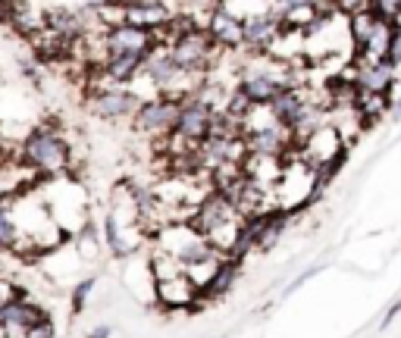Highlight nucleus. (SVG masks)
<instances>
[{"mask_svg":"<svg viewBox=\"0 0 401 338\" xmlns=\"http://www.w3.org/2000/svg\"><path fill=\"white\" fill-rule=\"evenodd\" d=\"M16 295H26V291H22L16 282H10V279H0V307L7 304V301H13Z\"/></svg>","mask_w":401,"mask_h":338,"instance_id":"obj_20","label":"nucleus"},{"mask_svg":"<svg viewBox=\"0 0 401 338\" xmlns=\"http://www.w3.org/2000/svg\"><path fill=\"white\" fill-rule=\"evenodd\" d=\"M19 241H22V232L13 219V207H10L0 213V250L16 254V250H19Z\"/></svg>","mask_w":401,"mask_h":338,"instance_id":"obj_15","label":"nucleus"},{"mask_svg":"<svg viewBox=\"0 0 401 338\" xmlns=\"http://www.w3.org/2000/svg\"><path fill=\"white\" fill-rule=\"evenodd\" d=\"M154 298L164 307H195L197 304V285L185 272L160 276L154 282Z\"/></svg>","mask_w":401,"mask_h":338,"instance_id":"obj_12","label":"nucleus"},{"mask_svg":"<svg viewBox=\"0 0 401 338\" xmlns=\"http://www.w3.org/2000/svg\"><path fill=\"white\" fill-rule=\"evenodd\" d=\"M3 163H7V144L0 141V166H3Z\"/></svg>","mask_w":401,"mask_h":338,"instance_id":"obj_26","label":"nucleus"},{"mask_svg":"<svg viewBox=\"0 0 401 338\" xmlns=\"http://www.w3.org/2000/svg\"><path fill=\"white\" fill-rule=\"evenodd\" d=\"M392 119H401V97L395 101V110H392Z\"/></svg>","mask_w":401,"mask_h":338,"instance_id":"obj_25","label":"nucleus"},{"mask_svg":"<svg viewBox=\"0 0 401 338\" xmlns=\"http://www.w3.org/2000/svg\"><path fill=\"white\" fill-rule=\"evenodd\" d=\"M116 3H123V0H82V7L88 10V13H104V10L116 7Z\"/></svg>","mask_w":401,"mask_h":338,"instance_id":"obj_21","label":"nucleus"},{"mask_svg":"<svg viewBox=\"0 0 401 338\" xmlns=\"http://www.w3.org/2000/svg\"><path fill=\"white\" fill-rule=\"evenodd\" d=\"M213 110H217V107H213L204 95H185V97H179V113H176V122H173L170 138L185 141L191 148V154H195L197 141H204V138L211 135Z\"/></svg>","mask_w":401,"mask_h":338,"instance_id":"obj_4","label":"nucleus"},{"mask_svg":"<svg viewBox=\"0 0 401 338\" xmlns=\"http://www.w3.org/2000/svg\"><path fill=\"white\" fill-rule=\"evenodd\" d=\"M354 88L358 91H367V95H389L395 81V66L389 60H364V63H354Z\"/></svg>","mask_w":401,"mask_h":338,"instance_id":"obj_11","label":"nucleus"},{"mask_svg":"<svg viewBox=\"0 0 401 338\" xmlns=\"http://www.w3.org/2000/svg\"><path fill=\"white\" fill-rule=\"evenodd\" d=\"M95 282H97V279H82V282H79V285L72 288V310H75V313H79V310L85 307L88 295L95 291Z\"/></svg>","mask_w":401,"mask_h":338,"instance_id":"obj_18","label":"nucleus"},{"mask_svg":"<svg viewBox=\"0 0 401 338\" xmlns=\"http://www.w3.org/2000/svg\"><path fill=\"white\" fill-rule=\"evenodd\" d=\"M22 338H54V323H50V317H41L38 323H32Z\"/></svg>","mask_w":401,"mask_h":338,"instance_id":"obj_19","label":"nucleus"},{"mask_svg":"<svg viewBox=\"0 0 401 338\" xmlns=\"http://www.w3.org/2000/svg\"><path fill=\"white\" fill-rule=\"evenodd\" d=\"M238 272H242V260L232 257V254H223V260H219L217 270L211 272V279H207L204 285H197V301H213V298H219L223 291H229L232 285H235Z\"/></svg>","mask_w":401,"mask_h":338,"instance_id":"obj_13","label":"nucleus"},{"mask_svg":"<svg viewBox=\"0 0 401 338\" xmlns=\"http://www.w3.org/2000/svg\"><path fill=\"white\" fill-rule=\"evenodd\" d=\"M367 7L373 10L380 19L401 22V0H367Z\"/></svg>","mask_w":401,"mask_h":338,"instance_id":"obj_16","label":"nucleus"},{"mask_svg":"<svg viewBox=\"0 0 401 338\" xmlns=\"http://www.w3.org/2000/svg\"><path fill=\"white\" fill-rule=\"evenodd\" d=\"M19 160L41 176H57L69 169L72 150L54 129H32L19 144Z\"/></svg>","mask_w":401,"mask_h":338,"instance_id":"obj_2","label":"nucleus"},{"mask_svg":"<svg viewBox=\"0 0 401 338\" xmlns=\"http://www.w3.org/2000/svg\"><path fill=\"white\" fill-rule=\"evenodd\" d=\"M179 113V97H154V101H141L138 110L132 113V126H135L138 135L148 138H164L173 132V122Z\"/></svg>","mask_w":401,"mask_h":338,"instance_id":"obj_5","label":"nucleus"},{"mask_svg":"<svg viewBox=\"0 0 401 338\" xmlns=\"http://www.w3.org/2000/svg\"><path fill=\"white\" fill-rule=\"evenodd\" d=\"M166 50H170L173 63H176V66L182 69L185 75L197 79V75H204L207 66L213 63L217 44H213L211 34L197 26V22H191L188 28H182V32H179L176 38L170 41V44H166Z\"/></svg>","mask_w":401,"mask_h":338,"instance_id":"obj_3","label":"nucleus"},{"mask_svg":"<svg viewBox=\"0 0 401 338\" xmlns=\"http://www.w3.org/2000/svg\"><path fill=\"white\" fill-rule=\"evenodd\" d=\"M0 3H10V7H13V3H19V0H0Z\"/></svg>","mask_w":401,"mask_h":338,"instance_id":"obj_27","label":"nucleus"},{"mask_svg":"<svg viewBox=\"0 0 401 338\" xmlns=\"http://www.w3.org/2000/svg\"><path fill=\"white\" fill-rule=\"evenodd\" d=\"M398 310H401V301H398V304H395V307H389V313H386V319H382V326H389V323H392V319L398 317Z\"/></svg>","mask_w":401,"mask_h":338,"instance_id":"obj_23","label":"nucleus"},{"mask_svg":"<svg viewBox=\"0 0 401 338\" xmlns=\"http://www.w3.org/2000/svg\"><path fill=\"white\" fill-rule=\"evenodd\" d=\"M254 57H257V60H251L248 66H242L235 88L248 97V103H254V107H266L279 91L288 88V85H295V81H292V72H288L286 60H276L273 54H266L270 60H260V54H254Z\"/></svg>","mask_w":401,"mask_h":338,"instance_id":"obj_1","label":"nucleus"},{"mask_svg":"<svg viewBox=\"0 0 401 338\" xmlns=\"http://www.w3.org/2000/svg\"><path fill=\"white\" fill-rule=\"evenodd\" d=\"M88 338H110V326H97V329H91Z\"/></svg>","mask_w":401,"mask_h":338,"instance_id":"obj_22","label":"nucleus"},{"mask_svg":"<svg viewBox=\"0 0 401 338\" xmlns=\"http://www.w3.org/2000/svg\"><path fill=\"white\" fill-rule=\"evenodd\" d=\"M204 32L211 34V41L219 50H235L242 48V16H235L229 7L219 3L217 10H211L204 22Z\"/></svg>","mask_w":401,"mask_h":338,"instance_id":"obj_9","label":"nucleus"},{"mask_svg":"<svg viewBox=\"0 0 401 338\" xmlns=\"http://www.w3.org/2000/svg\"><path fill=\"white\" fill-rule=\"evenodd\" d=\"M382 60H389L395 69L401 66V22H392V38H389V50Z\"/></svg>","mask_w":401,"mask_h":338,"instance_id":"obj_17","label":"nucleus"},{"mask_svg":"<svg viewBox=\"0 0 401 338\" xmlns=\"http://www.w3.org/2000/svg\"><path fill=\"white\" fill-rule=\"evenodd\" d=\"M279 34H282V22L264 10V13H251L242 19V48L251 54H273Z\"/></svg>","mask_w":401,"mask_h":338,"instance_id":"obj_7","label":"nucleus"},{"mask_svg":"<svg viewBox=\"0 0 401 338\" xmlns=\"http://www.w3.org/2000/svg\"><path fill=\"white\" fill-rule=\"evenodd\" d=\"M144 57L148 54H116V57H107L101 66L104 79H110L113 85H129L141 75V66H144Z\"/></svg>","mask_w":401,"mask_h":338,"instance_id":"obj_14","label":"nucleus"},{"mask_svg":"<svg viewBox=\"0 0 401 338\" xmlns=\"http://www.w3.org/2000/svg\"><path fill=\"white\" fill-rule=\"evenodd\" d=\"M41 317H48L41 307H35L32 301H26V295H16L13 301H7V304L0 307V329L7 332L10 338H22L28 326L38 323Z\"/></svg>","mask_w":401,"mask_h":338,"instance_id":"obj_10","label":"nucleus"},{"mask_svg":"<svg viewBox=\"0 0 401 338\" xmlns=\"http://www.w3.org/2000/svg\"><path fill=\"white\" fill-rule=\"evenodd\" d=\"M141 103V97L135 91L123 88V85H110V88H97L91 91L88 97V110L101 119H123V116H132Z\"/></svg>","mask_w":401,"mask_h":338,"instance_id":"obj_8","label":"nucleus"},{"mask_svg":"<svg viewBox=\"0 0 401 338\" xmlns=\"http://www.w3.org/2000/svg\"><path fill=\"white\" fill-rule=\"evenodd\" d=\"M101 44H104V54L116 57V54H150L160 41L148 28L129 26V22H116V26L104 28Z\"/></svg>","mask_w":401,"mask_h":338,"instance_id":"obj_6","label":"nucleus"},{"mask_svg":"<svg viewBox=\"0 0 401 338\" xmlns=\"http://www.w3.org/2000/svg\"><path fill=\"white\" fill-rule=\"evenodd\" d=\"M10 10H13L10 3H0V22H3V26L10 22Z\"/></svg>","mask_w":401,"mask_h":338,"instance_id":"obj_24","label":"nucleus"}]
</instances>
